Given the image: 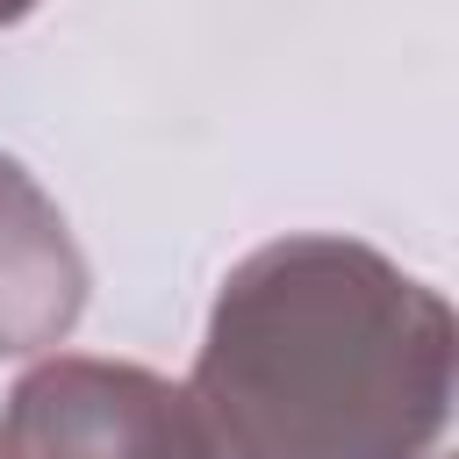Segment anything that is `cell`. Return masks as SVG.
Here are the masks:
<instances>
[{
  "mask_svg": "<svg viewBox=\"0 0 459 459\" xmlns=\"http://www.w3.org/2000/svg\"><path fill=\"white\" fill-rule=\"evenodd\" d=\"M36 0H0V22H14V14H29Z\"/></svg>",
  "mask_w": 459,
  "mask_h": 459,
  "instance_id": "4",
  "label": "cell"
},
{
  "mask_svg": "<svg viewBox=\"0 0 459 459\" xmlns=\"http://www.w3.org/2000/svg\"><path fill=\"white\" fill-rule=\"evenodd\" d=\"M0 459H215V445L186 387L143 366L50 359L7 394Z\"/></svg>",
  "mask_w": 459,
  "mask_h": 459,
  "instance_id": "2",
  "label": "cell"
},
{
  "mask_svg": "<svg viewBox=\"0 0 459 459\" xmlns=\"http://www.w3.org/2000/svg\"><path fill=\"white\" fill-rule=\"evenodd\" d=\"M186 394L215 459H423L452 409V308L366 244L280 237L222 280Z\"/></svg>",
  "mask_w": 459,
  "mask_h": 459,
  "instance_id": "1",
  "label": "cell"
},
{
  "mask_svg": "<svg viewBox=\"0 0 459 459\" xmlns=\"http://www.w3.org/2000/svg\"><path fill=\"white\" fill-rule=\"evenodd\" d=\"M79 301H86V265L65 237V215L14 158H0V359L57 344Z\"/></svg>",
  "mask_w": 459,
  "mask_h": 459,
  "instance_id": "3",
  "label": "cell"
}]
</instances>
